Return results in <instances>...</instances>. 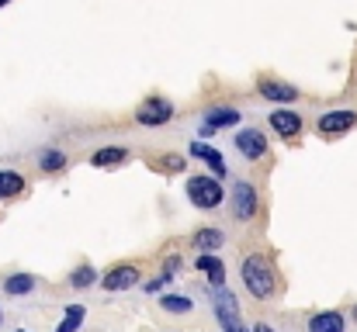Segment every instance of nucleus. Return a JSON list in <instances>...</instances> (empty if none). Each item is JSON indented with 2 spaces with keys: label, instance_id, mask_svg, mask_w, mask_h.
Returning <instances> with one entry per match:
<instances>
[{
  "label": "nucleus",
  "instance_id": "f257e3e1",
  "mask_svg": "<svg viewBox=\"0 0 357 332\" xmlns=\"http://www.w3.org/2000/svg\"><path fill=\"white\" fill-rule=\"evenodd\" d=\"M239 277H243V287H246L257 301H267V298L278 291V274H274V267L267 263V256H260V253H253V256L243 260Z\"/></svg>",
  "mask_w": 357,
  "mask_h": 332
},
{
  "label": "nucleus",
  "instance_id": "f03ea898",
  "mask_svg": "<svg viewBox=\"0 0 357 332\" xmlns=\"http://www.w3.org/2000/svg\"><path fill=\"white\" fill-rule=\"evenodd\" d=\"M188 201L195 208H202V212H212V208H219L226 201V191H222L219 177H202L198 173V177L188 180Z\"/></svg>",
  "mask_w": 357,
  "mask_h": 332
},
{
  "label": "nucleus",
  "instance_id": "7ed1b4c3",
  "mask_svg": "<svg viewBox=\"0 0 357 332\" xmlns=\"http://www.w3.org/2000/svg\"><path fill=\"white\" fill-rule=\"evenodd\" d=\"M174 118V104L167 97H146L139 111H135V121L146 125V128H156V125H167Z\"/></svg>",
  "mask_w": 357,
  "mask_h": 332
},
{
  "label": "nucleus",
  "instance_id": "20e7f679",
  "mask_svg": "<svg viewBox=\"0 0 357 332\" xmlns=\"http://www.w3.org/2000/svg\"><path fill=\"white\" fill-rule=\"evenodd\" d=\"M354 125H357V111L354 108L323 111V114H319V121H316L319 135H344V132H351Z\"/></svg>",
  "mask_w": 357,
  "mask_h": 332
},
{
  "label": "nucleus",
  "instance_id": "39448f33",
  "mask_svg": "<svg viewBox=\"0 0 357 332\" xmlns=\"http://www.w3.org/2000/svg\"><path fill=\"white\" fill-rule=\"evenodd\" d=\"M142 280V274H139V267H132V263H119V267H112L105 277H101V287L105 291H128V287H135Z\"/></svg>",
  "mask_w": 357,
  "mask_h": 332
},
{
  "label": "nucleus",
  "instance_id": "423d86ee",
  "mask_svg": "<svg viewBox=\"0 0 357 332\" xmlns=\"http://www.w3.org/2000/svg\"><path fill=\"white\" fill-rule=\"evenodd\" d=\"M257 187L253 184H246V180H239L236 187H233V215H236L239 221H250L253 215H257Z\"/></svg>",
  "mask_w": 357,
  "mask_h": 332
},
{
  "label": "nucleus",
  "instance_id": "0eeeda50",
  "mask_svg": "<svg viewBox=\"0 0 357 332\" xmlns=\"http://www.w3.org/2000/svg\"><path fill=\"white\" fill-rule=\"evenodd\" d=\"M236 149L239 156H246V159H260V156H267V135L260 128H239Z\"/></svg>",
  "mask_w": 357,
  "mask_h": 332
},
{
  "label": "nucleus",
  "instance_id": "6e6552de",
  "mask_svg": "<svg viewBox=\"0 0 357 332\" xmlns=\"http://www.w3.org/2000/svg\"><path fill=\"white\" fill-rule=\"evenodd\" d=\"M271 128L281 135V139H295L298 132H302V118H298V111H271Z\"/></svg>",
  "mask_w": 357,
  "mask_h": 332
},
{
  "label": "nucleus",
  "instance_id": "1a4fd4ad",
  "mask_svg": "<svg viewBox=\"0 0 357 332\" xmlns=\"http://www.w3.org/2000/svg\"><path fill=\"white\" fill-rule=\"evenodd\" d=\"M195 159H202V163H208V170L215 173V177H226V159H222V152L219 149H212V145H205V142H191V149H188Z\"/></svg>",
  "mask_w": 357,
  "mask_h": 332
},
{
  "label": "nucleus",
  "instance_id": "9d476101",
  "mask_svg": "<svg viewBox=\"0 0 357 332\" xmlns=\"http://www.w3.org/2000/svg\"><path fill=\"white\" fill-rule=\"evenodd\" d=\"M344 329H347V319H344V312H337V308L316 312V315L309 319V332H344Z\"/></svg>",
  "mask_w": 357,
  "mask_h": 332
},
{
  "label": "nucleus",
  "instance_id": "9b49d317",
  "mask_svg": "<svg viewBox=\"0 0 357 332\" xmlns=\"http://www.w3.org/2000/svg\"><path fill=\"white\" fill-rule=\"evenodd\" d=\"M260 97H267V101H274V104H291V101H298V90H295L291 84L264 80V84H260Z\"/></svg>",
  "mask_w": 357,
  "mask_h": 332
},
{
  "label": "nucleus",
  "instance_id": "f8f14e48",
  "mask_svg": "<svg viewBox=\"0 0 357 332\" xmlns=\"http://www.w3.org/2000/svg\"><path fill=\"white\" fill-rule=\"evenodd\" d=\"M195 267L208 277V284H212V287H226V263H222L219 256H202V253H198Z\"/></svg>",
  "mask_w": 357,
  "mask_h": 332
},
{
  "label": "nucleus",
  "instance_id": "ddd939ff",
  "mask_svg": "<svg viewBox=\"0 0 357 332\" xmlns=\"http://www.w3.org/2000/svg\"><path fill=\"white\" fill-rule=\"evenodd\" d=\"M229 125H239V111L236 108H229V104H226V108H208L205 111V128H202V132L208 135V132H215V128H229Z\"/></svg>",
  "mask_w": 357,
  "mask_h": 332
},
{
  "label": "nucleus",
  "instance_id": "4468645a",
  "mask_svg": "<svg viewBox=\"0 0 357 332\" xmlns=\"http://www.w3.org/2000/svg\"><path fill=\"white\" fill-rule=\"evenodd\" d=\"M226 235L219 228H198L195 232V249H202V256H215V249H222Z\"/></svg>",
  "mask_w": 357,
  "mask_h": 332
},
{
  "label": "nucleus",
  "instance_id": "2eb2a0df",
  "mask_svg": "<svg viewBox=\"0 0 357 332\" xmlns=\"http://www.w3.org/2000/svg\"><path fill=\"white\" fill-rule=\"evenodd\" d=\"M24 194V177L14 170H0V201H14Z\"/></svg>",
  "mask_w": 357,
  "mask_h": 332
},
{
  "label": "nucleus",
  "instance_id": "dca6fc26",
  "mask_svg": "<svg viewBox=\"0 0 357 332\" xmlns=\"http://www.w3.org/2000/svg\"><path fill=\"white\" fill-rule=\"evenodd\" d=\"M31 291H35L31 274H14V277L3 280V294H10V298H21V294H31Z\"/></svg>",
  "mask_w": 357,
  "mask_h": 332
},
{
  "label": "nucleus",
  "instance_id": "f3484780",
  "mask_svg": "<svg viewBox=\"0 0 357 332\" xmlns=\"http://www.w3.org/2000/svg\"><path fill=\"white\" fill-rule=\"evenodd\" d=\"M160 308H163L167 315H191L195 301H191L188 294H163V298H160Z\"/></svg>",
  "mask_w": 357,
  "mask_h": 332
},
{
  "label": "nucleus",
  "instance_id": "a211bd4d",
  "mask_svg": "<svg viewBox=\"0 0 357 332\" xmlns=\"http://www.w3.org/2000/svg\"><path fill=\"white\" fill-rule=\"evenodd\" d=\"M128 159V152L121 149V145H105V149H98L94 156H91V166H119Z\"/></svg>",
  "mask_w": 357,
  "mask_h": 332
},
{
  "label": "nucleus",
  "instance_id": "6ab92c4d",
  "mask_svg": "<svg viewBox=\"0 0 357 332\" xmlns=\"http://www.w3.org/2000/svg\"><path fill=\"white\" fill-rule=\"evenodd\" d=\"M84 319H87V308H84V305H70V308L63 312V319H59L56 332H77L80 326H84Z\"/></svg>",
  "mask_w": 357,
  "mask_h": 332
},
{
  "label": "nucleus",
  "instance_id": "aec40b11",
  "mask_svg": "<svg viewBox=\"0 0 357 332\" xmlns=\"http://www.w3.org/2000/svg\"><path fill=\"white\" fill-rule=\"evenodd\" d=\"M91 284H98V270H94L91 263H84V267H77V270L70 274V287H73V291H84V287H91Z\"/></svg>",
  "mask_w": 357,
  "mask_h": 332
},
{
  "label": "nucleus",
  "instance_id": "412c9836",
  "mask_svg": "<svg viewBox=\"0 0 357 332\" xmlns=\"http://www.w3.org/2000/svg\"><path fill=\"white\" fill-rule=\"evenodd\" d=\"M38 166H42V170H49V173H56V170H63V166H66V156H63L59 149H45V152H42V159H38Z\"/></svg>",
  "mask_w": 357,
  "mask_h": 332
},
{
  "label": "nucleus",
  "instance_id": "4be33fe9",
  "mask_svg": "<svg viewBox=\"0 0 357 332\" xmlns=\"http://www.w3.org/2000/svg\"><path fill=\"white\" fill-rule=\"evenodd\" d=\"M177 270H181V256H170V260L163 263V277H170V280H174V274H177Z\"/></svg>",
  "mask_w": 357,
  "mask_h": 332
},
{
  "label": "nucleus",
  "instance_id": "5701e85b",
  "mask_svg": "<svg viewBox=\"0 0 357 332\" xmlns=\"http://www.w3.org/2000/svg\"><path fill=\"white\" fill-rule=\"evenodd\" d=\"M163 166H167L170 173H181V170H184V159H181V156H167V159H163Z\"/></svg>",
  "mask_w": 357,
  "mask_h": 332
},
{
  "label": "nucleus",
  "instance_id": "b1692460",
  "mask_svg": "<svg viewBox=\"0 0 357 332\" xmlns=\"http://www.w3.org/2000/svg\"><path fill=\"white\" fill-rule=\"evenodd\" d=\"M167 284H170V277H163V274H160L156 280H149V284H146V291H160V287H167Z\"/></svg>",
  "mask_w": 357,
  "mask_h": 332
},
{
  "label": "nucleus",
  "instance_id": "393cba45",
  "mask_svg": "<svg viewBox=\"0 0 357 332\" xmlns=\"http://www.w3.org/2000/svg\"><path fill=\"white\" fill-rule=\"evenodd\" d=\"M253 332H274V326H267V322H257V326H253Z\"/></svg>",
  "mask_w": 357,
  "mask_h": 332
},
{
  "label": "nucleus",
  "instance_id": "a878e982",
  "mask_svg": "<svg viewBox=\"0 0 357 332\" xmlns=\"http://www.w3.org/2000/svg\"><path fill=\"white\" fill-rule=\"evenodd\" d=\"M3 3H10V0H0V7H3Z\"/></svg>",
  "mask_w": 357,
  "mask_h": 332
},
{
  "label": "nucleus",
  "instance_id": "bb28decb",
  "mask_svg": "<svg viewBox=\"0 0 357 332\" xmlns=\"http://www.w3.org/2000/svg\"><path fill=\"white\" fill-rule=\"evenodd\" d=\"M0 322H3V312H0Z\"/></svg>",
  "mask_w": 357,
  "mask_h": 332
},
{
  "label": "nucleus",
  "instance_id": "cd10ccee",
  "mask_svg": "<svg viewBox=\"0 0 357 332\" xmlns=\"http://www.w3.org/2000/svg\"><path fill=\"white\" fill-rule=\"evenodd\" d=\"M354 319H357V308H354Z\"/></svg>",
  "mask_w": 357,
  "mask_h": 332
},
{
  "label": "nucleus",
  "instance_id": "c85d7f7f",
  "mask_svg": "<svg viewBox=\"0 0 357 332\" xmlns=\"http://www.w3.org/2000/svg\"><path fill=\"white\" fill-rule=\"evenodd\" d=\"M21 332H24V329H21Z\"/></svg>",
  "mask_w": 357,
  "mask_h": 332
}]
</instances>
